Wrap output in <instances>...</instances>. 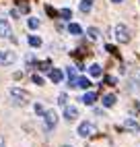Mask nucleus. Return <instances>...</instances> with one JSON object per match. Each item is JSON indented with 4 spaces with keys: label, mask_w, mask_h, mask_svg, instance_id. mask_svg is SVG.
Masks as SVG:
<instances>
[{
    "label": "nucleus",
    "mask_w": 140,
    "mask_h": 147,
    "mask_svg": "<svg viewBox=\"0 0 140 147\" xmlns=\"http://www.w3.org/2000/svg\"><path fill=\"white\" fill-rule=\"evenodd\" d=\"M8 93H11L13 102H15L17 106H25V104L29 102V93H27L25 89H21V87H11Z\"/></svg>",
    "instance_id": "nucleus-1"
},
{
    "label": "nucleus",
    "mask_w": 140,
    "mask_h": 147,
    "mask_svg": "<svg viewBox=\"0 0 140 147\" xmlns=\"http://www.w3.org/2000/svg\"><path fill=\"white\" fill-rule=\"evenodd\" d=\"M76 135H78V137H83V139H87V137L95 135V124H93V122H89V120H83L81 124H78V129H76Z\"/></svg>",
    "instance_id": "nucleus-2"
},
{
    "label": "nucleus",
    "mask_w": 140,
    "mask_h": 147,
    "mask_svg": "<svg viewBox=\"0 0 140 147\" xmlns=\"http://www.w3.org/2000/svg\"><path fill=\"white\" fill-rule=\"evenodd\" d=\"M43 124H45V131L56 129V124H58V114H56V110H45V112H43Z\"/></svg>",
    "instance_id": "nucleus-3"
},
{
    "label": "nucleus",
    "mask_w": 140,
    "mask_h": 147,
    "mask_svg": "<svg viewBox=\"0 0 140 147\" xmlns=\"http://www.w3.org/2000/svg\"><path fill=\"white\" fill-rule=\"evenodd\" d=\"M115 40H117L119 44H128V42H130V29H128L124 23L115 25Z\"/></svg>",
    "instance_id": "nucleus-4"
},
{
    "label": "nucleus",
    "mask_w": 140,
    "mask_h": 147,
    "mask_svg": "<svg viewBox=\"0 0 140 147\" xmlns=\"http://www.w3.org/2000/svg\"><path fill=\"white\" fill-rule=\"evenodd\" d=\"M13 35V27H11V23L6 21V19L0 15V37L2 40H6V37H11Z\"/></svg>",
    "instance_id": "nucleus-5"
},
{
    "label": "nucleus",
    "mask_w": 140,
    "mask_h": 147,
    "mask_svg": "<svg viewBox=\"0 0 140 147\" xmlns=\"http://www.w3.org/2000/svg\"><path fill=\"white\" fill-rule=\"evenodd\" d=\"M17 62V52H2V56H0V64L2 66H8V64H13Z\"/></svg>",
    "instance_id": "nucleus-6"
},
{
    "label": "nucleus",
    "mask_w": 140,
    "mask_h": 147,
    "mask_svg": "<svg viewBox=\"0 0 140 147\" xmlns=\"http://www.w3.org/2000/svg\"><path fill=\"white\" fill-rule=\"evenodd\" d=\"M64 118L70 122V120H74V118H78V108L76 106H66L64 108Z\"/></svg>",
    "instance_id": "nucleus-7"
},
{
    "label": "nucleus",
    "mask_w": 140,
    "mask_h": 147,
    "mask_svg": "<svg viewBox=\"0 0 140 147\" xmlns=\"http://www.w3.org/2000/svg\"><path fill=\"white\" fill-rule=\"evenodd\" d=\"M124 126H126L130 133H134V135L140 133V124H138L136 120H132V118H126V120H124Z\"/></svg>",
    "instance_id": "nucleus-8"
},
{
    "label": "nucleus",
    "mask_w": 140,
    "mask_h": 147,
    "mask_svg": "<svg viewBox=\"0 0 140 147\" xmlns=\"http://www.w3.org/2000/svg\"><path fill=\"white\" fill-rule=\"evenodd\" d=\"M64 79V73L60 71V68H52V71H49V81L52 83H60Z\"/></svg>",
    "instance_id": "nucleus-9"
},
{
    "label": "nucleus",
    "mask_w": 140,
    "mask_h": 147,
    "mask_svg": "<svg viewBox=\"0 0 140 147\" xmlns=\"http://www.w3.org/2000/svg\"><path fill=\"white\" fill-rule=\"evenodd\" d=\"M74 87H81V89H89V87H91V81H89L87 77H78V79L74 81Z\"/></svg>",
    "instance_id": "nucleus-10"
},
{
    "label": "nucleus",
    "mask_w": 140,
    "mask_h": 147,
    "mask_svg": "<svg viewBox=\"0 0 140 147\" xmlns=\"http://www.w3.org/2000/svg\"><path fill=\"white\" fill-rule=\"evenodd\" d=\"M95 100H97L95 91H87V93L83 95V100H81V102H85L87 106H93V104H95Z\"/></svg>",
    "instance_id": "nucleus-11"
},
{
    "label": "nucleus",
    "mask_w": 140,
    "mask_h": 147,
    "mask_svg": "<svg viewBox=\"0 0 140 147\" xmlns=\"http://www.w3.org/2000/svg\"><path fill=\"white\" fill-rule=\"evenodd\" d=\"M27 44L31 46V48H39V46H41V37H37V35H27Z\"/></svg>",
    "instance_id": "nucleus-12"
},
{
    "label": "nucleus",
    "mask_w": 140,
    "mask_h": 147,
    "mask_svg": "<svg viewBox=\"0 0 140 147\" xmlns=\"http://www.w3.org/2000/svg\"><path fill=\"white\" fill-rule=\"evenodd\" d=\"M115 100H117V97H115L113 93H107V95H103V106H105V108H111V106L115 104Z\"/></svg>",
    "instance_id": "nucleus-13"
},
{
    "label": "nucleus",
    "mask_w": 140,
    "mask_h": 147,
    "mask_svg": "<svg viewBox=\"0 0 140 147\" xmlns=\"http://www.w3.org/2000/svg\"><path fill=\"white\" fill-rule=\"evenodd\" d=\"M93 2H95V0H81V6H78L81 13H89L93 8Z\"/></svg>",
    "instance_id": "nucleus-14"
},
{
    "label": "nucleus",
    "mask_w": 140,
    "mask_h": 147,
    "mask_svg": "<svg viewBox=\"0 0 140 147\" xmlns=\"http://www.w3.org/2000/svg\"><path fill=\"white\" fill-rule=\"evenodd\" d=\"M68 31L72 33V35H81V33H83V27L78 25V23H70V25H68Z\"/></svg>",
    "instance_id": "nucleus-15"
},
{
    "label": "nucleus",
    "mask_w": 140,
    "mask_h": 147,
    "mask_svg": "<svg viewBox=\"0 0 140 147\" xmlns=\"http://www.w3.org/2000/svg\"><path fill=\"white\" fill-rule=\"evenodd\" d=\"M89 73H91V77H101V66H99V64H91V66H89Z\"/></svg>",
    "instance_id": "nucleus-16"
},
{
    "label": "nucleus",
    "mask_w": 140,
    "mask_h": 147,
    "mask_svg": "<svg viewBox=\"0 0 140 147\" xmlns=\"http://www.w3.org/2000/svg\"><path fill=\"white\" fill-rule=\"evenodd\" d=\"M87 35L91 37V40H99V29L97 27H89L87 29Z\"/></svg>",
    "instance_id": "nucleus-17"
},
{
    "label": "nucleus",
    "mask_w": 140,
    "mask_h": 147,
    "mask_svg": "<svg viewBox=\"0 0 140 147\" xmlns=\"http://www.w3.org/2000/svg\"><path fill=\"white\" fill-rule=\"evenodd\" d=\"M27 27H29V29H37V27H39V19L31 17V19L27 21Z\"/></svg>",
    "instance_id": "nucleus-18"
},
{
    "label": "nucleus",
    "mask_w": 140,
    "mask_h": 147,
    "mask_svg": "<svg viewBox=\"0 0 140 147\" xmlns=\"http://www.w3.org/2000/svg\"><path fill=\"white\" fill-rule=\"evenodd\" d=\"M66 102H68V95H66V93H60V95H58V104H60V106H66Z\"/></svg>",
    "instance_id": "nucleus-19"
},
{
    "label": "nucleus",
    "mask_w": 140,
    "mask_h": 147,
    "mask_svg": "<svg viewBox=\"0 0 140 147\" xmlns=\"http://www.w3.org/2000/svg\"><path fill=\"white\" fill-rule=\"evenodd\" d=\"M60 17H62V19H70V17H72V13H70L68 8H62V11H60Z\"/></svg>",
    "instance_id": "nucleus-20"
},
{
    "label": "nucleus",
    "mask_w": 140,
    "mask_h": 147,
    "mask_svg": "<svg viewBox=\"0 0 140 147\" xmlns=\"http://www.w3.org/2000/svg\"><path fill=\"white\" fill-rule=\"evenodd\" d=\"M31 81H33L35 85H43V79H41L39 75H33V77H31Z\"/></svg>",
    "instance_id": "nucleus-21"
},
{
    "label": "nucleus",
    "mask_w": 140,
    "mask_h": 147,
    "mask_svg": "<svg viewBox=\"0 0 140 147\" xmlns=\"http://www.w3.org/2000/svg\"><path fill=\"white\" fill-rule=\"evenodd\" d=\"M33 108H35V112H37L39 116H43V112H45V110H43V106H41V104H35Z\"/></svg>",
    "instance_id": "nucleus-22"
},
{
    "label": "nucleus",
    "mask_w": 140,
    "mask_h": 147,
    "mask_svg": "<svg viewBox=\"0 0 140 147\" xmlns=\"http://www.w3.org/2000/svg\"><path fill=\"white\" fill-rule=\"evenodd\" d=\"M105 81H107L109 85H115V83H117V79H115V77H105Z\"/></svg>",
    "instance_id": "nucleus-23"
},
{
    "label": "nucleus",
    "mask_w": 140,
    "mask_h": 147,
    "mask_svg": "<svg viewBox=\"0 0 140 147\" xmlns=\"http://www.w3.org/2000/svg\"><path fill=\"white\" fill-rule=\"evenodd\" d=\"M111 2H113V4H119V2H124V0H111Z\"/></svg>",
    "instance_id": "nucleus-24"
},
{
    "label": "nucleus",
    "mask_w": 140,
    "mask_h": 147,
    "mask_svg": "<svg viewBox=\"0 0 140 147\" xmlns=\"http://www.w3.org/2000/svg\"><path fill=\"white\" fill-rule=\"evenodd\" d=\"M62 147H72V145H62Z\"/></svg>",
    "instance_id": "nucleus-25"
},
{
    "label": "nucleus",
    "mask_w": 140,
    "mask_h": 147,
    "mask_svg": "<svg viewBox=\"0 0 140 147\" xmlns=\"http://www.w3.org/2000/svg\"><path fill=\"white\" fill-rule=\"evenodd\" d=\"M0 56H2V50H0Z\"/></svg>",
    "instance_id": "nucleus-26"
},
{
    "label": "nucleus",
    "mask_w": 140,
    "mask_h": 147,
    "mask_svg": "<svg viewBox=\"0 0 140 147\" xmlns=\"http://www.w3.org/2000/svg\"><path fill=\"white\" fill-rule=\"evenodd\" d=\"M138 108H140V102H138Z\"/></svg>",
    "instance_id": "nucleus-27"
}]
</instances>
